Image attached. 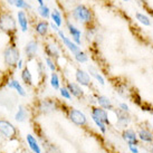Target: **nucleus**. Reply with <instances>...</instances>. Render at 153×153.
<instances>
[{
	"mask_svg": "<svg viewBox=\"0 0 153 153\" xmlns=\"http://www.w3.org/2000/svg\"><path fill=\"white\" fill-rule=\"evenodd\" d=\"M73 18L82 25H89L93 22V13L85 4H78L72 11Z\"/></svg>",
	"mask_w": 153,
	"mask_h": 153,
	"instance_id": "f257e3e1",
	"label": "nucleus"
},
{
	"mask_svg": "<svg viewBox=\"0 0 153 153\" xmlns=\"http://www.w3.org/2000/svg\"><path fill=\"white\" fill-rule=\"evenodd\" d=\"M20 59V53L15 45L8 46L4 51V64L9 67H17L18 60Z\"/></svg>",
	"mask_w": 153,
	"mask_h": 153,
	"instance_id": "f03ea898",
	"label": "nucleus"
},
{
	"mask_svg": "<svg viewBox=\"0 0 153 153\" xmlns=\"http://www.w3.org/2000/svg\"><path fill=\"white\" fill-rule=\"evenodd\" d=\"M0 29L9 35L16 33V30H17L16 20L9 13H0Z\"/></svg>",
	"mask_w": 153,
	"mask_h": 153,
	"instance_id": "7ed1b4c3",
	"label": "nucleus"
},
{
	"mask_svg": "<svg viewBox=\"0 0 153 153\" xmlns=\"http://www.w3.org/2000/svg\"><path fill=\"white\" fill-rule=\"evenodd\" d=\"M17 128L11 122H9L7 120L0 119V135H2V137L4 139L13 140L17 137Z\"/></svg>",
	"mask_w": 153,
	"mask_h": 153,
	"instance_id": "20e7f679",
	"label": "nucleus"
},
{
	"mask_svg": "<svg viewBox=\"0 0 153 153\" xmlns=\"http://www.w3.org/2000/svg\"><path fill=\"white\" fill-rule=\"evenodd\" d=\"M67 116L69 121L77 126H86L87 125V117L82 111L72 107V108L68 110Z\"/></svg>",
	"mask_w": 153,
	"mask_h": 153,
	"instance_id": "39448f33",
	"label": "nucleus"
},
{
	"mask_svg": "<svg viewBox=\"0 0 153 153\" xmlns=\"http://www.w3.org/2000/svg\"><path fill=\"white\" fill-rule=\"evenodd\" d=\"M57 108H58V103L56 102L55 100H51V98L40 100L37 104V110L42 114H51L53 112L57 111Z\"/></svg>",
	"mask_w": 153,
	"mask_h": 153,
	"instance_id": "423d86ee",
	"label": "nucleus"
},
{
	"mask_svg": "<svg viewBox=\"0 0 153 153\" xmlns=\"http://www.w3.org/2000/svg\"><path fill=\"white\" fill-rule=\"evenodd\" d=\"M114 113L116 114V125L119 128H126V126H128V124L131 122V115H130V113L121 111L120 108L114 110Z\"/></svg>",
	"mask_w": 153,
	"mask_h": 153,
	"instance_id": "0eeeda50",
	"label": "nucleus"
},
{
	"mask_svg": "<svg viewBox=\"0 0 153 153\" xmlns=\"http://www.w3.org/2000/svg\"><path fill=\"white\" fill-rule=\"evenodd\" d=\"M75 78L78 85L85 86V87H89L92 85V78L89 76L88 73H86L85 71H83L81 68H77L76 73H75Z\"/></svg>",
	"mask_w": 153,
	"mask_h": 153,
	"instance_id": "6e6552de",
	"label": "nucleus"
},
{
	"mask_svg": "<svg viewBox=\"0 0 153 153\" xmlns=\"http://www.w3.org/2000/svg\"><path fill=\"white\" fill-rule=\"evenodd\" d=\"M91 116L96 117L97 120L102 121L103 123H105L106 125L110 124V119H108V114H107V111L102 108L100 106H93L91 110Z\"/></svg>",
	"mask_w": 153,
	"mask_h": 153,
	"instance_id": "1a4fd4ad",
	"label": "nucleus"
},
{
	"mask_svg": "<svg viewBox=\"0 0 153 153\" xmlns=\"http://www.w3.org/2000/svg\"><path fill=\"white\" fill-rule=\"evenodd\" d=\"M57 34H58V36H59V38L62 39V42L64 43V45L67 47V49L72 53L73 55H75L77 51H81V46L76 45V44L73 42L72 39H69L68 37H66V36H65V34L60 29L57 31Z\"/></svg>",
	"mask_w": 153,
	"mask_h": 153,
	"instance_id": "9d476101",
	"label": "nucleus"
},
{
	"mask_svg": "<svg viewBox=\"0 0 153 153\" xmlns=\"http://www.w3.org/2000/svg\"><path fill=\"white\" fill-rule=\"evenodd\" d=\"M122 139H123L128 145H137L139 144V137L134 130L132 128H124L122 131Z\"/></svg>",
	"mask_w": 153,
	"mask_h": 153,
	"instance_id": "9b49d317",
	"label": "nucleus"
},
{
	"mask_svg": "<svg viewBox=\"0 0 153 153\" xmlns=\"http://www.w3.org/2000/svg\"><path fill=\"white\" fill-rule=\"evenodd\" d=\"M115 89L122 98H125V100H128V98L132 97V94H133V91L130 88V86L128 85V83L125 82H120L117 83V85H115Z\"/></svg>",
	"mask_w": 153,
	"mask_h": 153,
	"instance_id": "f8f14e48",
	"label": "nucleus"
},
{
	"mask_svg": "<svg viewBox=\"0 0 153 153\" xmlns=\"http://www.w3.org/2000/svg\"><path fill=\"white\" fill-rule=\"evenodd\" d=\"M66 87H67V89L69 91L71 95H72V96H75L76 98H79V100H81V98H83L84 97V95H85V93H84L83 88L81 87V85H78L77 83H74V82H67Z\"/></svg>",
	"mask_w": 153,
	"mask_h": 153,
	"instance_id": "ddd939ff",
	"label": "nucleus"
},
{
	"mask_svg": "<svg viewBox=\"0 0 153 153\" xmlns=\"http://www.w3.org/2000/svg\"><path fill=\"white\" fill-rule=\"evenodd\" d=\"M66 26H67V29H68V31H69V34H71V36H72L73 42L76 44V45H78V46H81V44H82L81 30L78 29V28H76V27L73 25L71 22H66Z\"/></svg>",
	"mask_w": 153,
	"mask_h": 153,
	"instance_id": "4468645a",
	"label": "nucleus"
},
{
	"mask_svg": "<svg viewBox=\"0 0 153 153\" xmlns=\"http://www.w3.org/2000/svg\"><path fill=\"white\" fill-rule=\"evenodd\" d=\"M37 51H38V43L36 40H30L26 44L25 46V54L26 57L28 59H33L36 57V54H37Z\"/></svg>",
	"mask_w": 153,
	"mask_h": 153,
	"instance_id": "2eb2a0df",
	"label": "nucleus"
},
{
	"mask_svg": "<svg viewBox=\"0 0 153 153\" xmlns=\"http://www.w3.org/2000/svg\"><path fill=\"white\" fill-rule=\"evenodd\" d=\"M96 104H98V106L104 108L106 111H113L114 110V105L111 102V100L105 95H96Z\"/></svg>",
	"mask_w": 153,
	"mask_h": 153,
	"instance_id": "dca6fc26",
	"label": "nucleus"
},
{
	"mask_svg": "<svg viewBox=\"0 0 153 153\" xmlns=\"http://www.w3.org/2000/svg\"><path fill=\"white\" fill-rule=\"evenodd\" d=\"M26 142H27V144H28V146H29V149L34 153L43 152L42 146H40V144H39L38 140H37L33 134H27V136H26Z\"/></svg>",
	"mask_w": 153,
	"mask_h": 153,
	"instance_id": "f3484780",
	"label": "nucleus"
},
{
	"mask_svg": "<svg viewBox=\"0 0 153 153\" xmlns=\"http://www.w3.org/2000/svg\"><path fill=\"white\" fill-rule=\"evenodd\" d=\"M139 140L145 143H153V132L146 128H141L137 132Z\"/></svg>",
	"mask_w": 153,
	"mask_h": 153,
	"instance_id": "a211bd4d",
	"label": "nucleus"
},
{
	"mask_svg": "<svg viewBox=\"0 0 153 153\" xmlns=\"http://www.w3.org/2000/svg\"><path fill=\"white\" fill-rule=\"evenodd\" d=\"M45 53H46L47 57H49L51 59H57V58H59V55H60V51L58 49V47L57 45L55 44H46V46H45Z\"/></svg>",
	"mask_w": 153,
	"mask_h": 153,
	"instance_id": "6ab92c4d",
	"label": "nucleus"
},
{
	"mask_svg": "<svg viewBox=\"0 0 153 153\" xmlns=\"http://www.w3.org/2000/svg\"><path fill=\"white\" fill-rule=\"evenodd\" d=\"M7 87H8V88L15 89V91L17 92L18 95H20L22 97H25L26 94H27L25 88H24L22 85L20 84V82H18L17 79H9L8 83H7Z\"/></svg>",
	"mask_w": 153,
	"mask_h": 153,
	"instance_id": "aec40b11",
	"label": "nucleus"
},
{
	"mask_svg": "<svg viewBox=\"0 0 153 153\" xmlns=\"http://www.w3.org/2000/svg\"><path fill=\"white\" fill-rule=\"evenodd\" d=\"M17 19H18V24H19V27L22 31L26 33L28 30V18H27V15H26L22 10L18 11L17 15Z\"/></svg>",
	"mask_w": 153,
	"mask_h": 153,
	"instance_id": "412c9836",
	"label": "nucleus"
},
{
	"mask_svg": "<svg viewBox=\"0 0 153 153\" xmlns=\"http://www.w3.org/2000/svg\"><path fill=\"white\" fill-rule=\"evenodd\" d=\"M48 29H49V24L45 20H42V22H38L36 24V27H35V30L36 33L42 36V37H45L48 33Z\"/></svg>",
	"mask_w": 153,
	"mask_h": 153,
	"instance_id": "4be33fe9",
	"label": "nucleus"
},
{
	"mask_svg": "<svg viewBox=\"0 0 153 153\" xmlns=\"http://www.w3.org/2000/svg\"><path fill=\"white\" fill-rule=\"evenodd\" d=\"M27 117H28L27 110L22 105H19L18 111L16 112V114H15V120L17 122H19V123H22V122H25L26 120H27Z\"/></svg>",
	"mask_w": 153,
	"mask_h": 153,
	"instance_id": "5701e85b",
	"label": "nucleus"
},
{
	"mask_svg": "<svg viewBox=\"0 0 153 153\" xmlns=\"http://www.w3.org/2000/svg\"><path fill=\"white\" fill-rule=\"evenodd\" d=\"M22 79L27 86H33V75L30 73L29 68L25 67L22 69Z\"/></svg>",
	"mask_w": 153,
	"mask_h": 153,
	"instance_id": "b1692460",
	"label": "nucleus"
},
{
	"mask_svg": "<svg viewBox=\"0 0 153 153\" xmlns=\"http://www.w3.org/2000/svg\"><path fill=\"white\" fill-rule=\"evenodd\" d=\"M88 72H89V76H93L101 85H105V79H104V77L100 74V72L97 71V68L94 67V66H88Z\"/></svg>",
	"mask_w": 153,
	"mask_h": 153,
	"instance_id": "393cba45",
	"label": "nucleus"
},
{
	"mask_svg": "<svg viewBox=\"0 0 153 153\" xmlns=\"http://www.w3.org/2000/svg\"><path fill=\"white\" fill-rule=\"evenodd\" d=\"M51 20H53V22L55 24L58 28H59L60 26L63 25V19H62V15H60V13L58 11V9H54L53 11H51Z\"/></svg>",
	"mask_w": 153,
	"mask_h": 153,
	"instance_id": "a878e982",
	"label": "nucleus"
},
{
	"mask_svg": "<svg viewBox=\"0 0 153 153\" xmlns=\"http://www.w3.org/2000/svg\"><path fill=\"white\" fill-rule=\"evenodd\" d=\"M42 142H43L44 149H45V151H46L47 153H60L58 148L55 146L53 143H51V142H48V141H46V140H43Z\"/></svg>",
	"mask_w": 153,
	"mask_h": 153,
	"instance_id": "bb28decb",
	"label": "nucleus"
},
{
	"mask_svg": "<svg viewBox=\"0 0 153 153\" xmlns=\"http://www.w3.org/2000/svg\"><path fill=\"white\" fill-rule=\"evenodd\" d=\"M51 86L54 89L58 91L60 88V81H59V77H58V74L56 72L51 73Z\"/></svg>",
	"mask_w": 153,
	"mask_h": 153,
	"instance_id": "cd10ccee",
	"label": "nucleus"
},
{
	"mask_svg": "<svg viewBox=\"0 0 153 153\" xmlns=\"http://www.w3.org/2000/svg\"><path fill=\"white\" fill-rule=\"evenodd\" d=\"M37 11L38 13L44 18V19H48V18L51 17V9L47 7L46 4H43V6H39L38 8H37Z\"/></svg>",
	"mask_w": 153,
	"mask_h": 153,
	"instance_id": "c85d7f7f",
	"label": "nucleus"
},
{
	"mask_svg": "<svg viewBox=\"0 0 153 153\" xmlns=\"http://www.w3.org/2000/svg\"><path fill=\"white\" fill-rule=\"evenodd\" d=\"M74 57H75V59H76L78 63H81V64H84V63H87V62H88V56H87V54H86L85 51H77L76 54L74 55Z\"/></svg>",
	"mask_w": 153,
	"mask_h": 153,
	"instance_id": "c756f323",
	"label": "nucleus"
},
{
	"mask_svg": "<svg viewBox=\"0 0 153 153\" xmlns=\"http://www.w3.org/2000/svg\"><path fill=\"white\" fill-rule=\"evenodd\" d=\"M135 18L137 19V22H141L143 26H151V20L148 16H145L141 13H135Z\"/></svg>",
	"mask_w": 153,
	"mask_h": 153,
	"instance_id": "7c9ffc66",
	"label": "nucleus"
},
{
	"mask_svg": "<svg viewBox=\"0 0 153 153\" xmlns=\"http://www.w3.org/2000/svg\"><path fill=\"white\" fill-rule=\"evenodd\" d=\"M13 6L18 9H31V6L25 0H13Z\"/></svg>",
	"mask_w": 153,
	"mask_h": 153,
	"instance_id": "2f4dec72",
	"label": "nucleus"
},
{
	"mask_svg": "<svg viewBox=\"0 0 153 153\" xmlns=\"http://www.w3.org/2000/svg\"><path fill=\"white\" fill-rule=\"evenodd\" d=\"M92 120H93L94 123L96 124V126L98 128V130H100V131L102 132L103 134H105V133H106V131H107L106 124L103 123L102 121H100V120H97L96 117H93V116H92Z\"/></svg>",
	"mask_w": 153,
	"mask_h": 153,
	"instance_id": "473e14b6",
	"label": "nucleus"
},
{
	"mask_svg": "<svg viewBox=\"0 0 153 153\" xmlns=\"http://www.w3.org/2000/svg\"><path fill=\"white\" fill-rule=\"evenodd\" d=\"M45 63H46L47 67L49 68L51 71V73L56 72V69H57V66H56V62L54 59H51L49 57H46V59H45Z\"/></svg>",
	"mask_w": 153,
	"mask_h": 153,
	"instance_id": "72a5a7b5",
	"label": "nucleus"
},
{
	"mask_svg": "<svg viewBox=\"0 0 153 153\" xmlns=\"http://www.w3.org/2000/svg\"><path fill=\"white\" fill-rule=\"evenodd\" d=\"M58 91H59V93H60V95H62V97L63 98H65V100H72V95H71V93H69V91L67 89L66 86L60 87Z\"/></svg>",
	"mask_w": 153,
	"mask_h": 153,
	"instance_id": "f704fd0d",
	"label": "nucleus"
},
{
	"mask_svg": "<svg viewBox=\"0 0 153 153\" xmlns=\"http://www.w3.org/2000/svg\"><path fill=\"white\" fill-rule=\"evenodd\" d=\"M37 71H38L40 76L46 77V67H45V64H43V63L39 62L38 64H37Z\"/></svg>",
	"mask_w": 153,
	"mask_h": 153,
	"instance_id": "c9c22d12",
	"label": "nucleus"
},
{
	"mask_svg": "<svg viewBox=\"0 0 153 153\" xmlns=\"http://www.w3.org/2000/svg\"><path fill=\"white\" fill-rule=\"evenodd\" d=\"M119 108L121 111H124V112H128V113H130V108H128V104H125V103H120V104H119Z\"/></svg>",
	"mask_w": 153,
	"mask_h": 153,
	"instance_id": "e433bc0d",
	"label": "nucleus"
},
{
	"mask_svg": "<svg viewBox=\"0 0 153 153\" xmlns=\"http://www.w3.org/2000/svg\"><path fill=\"white\" fill-rule=\"evenodd\" d=\"M128 150L131 151V153H139L137 145H128Z\"/></svg>",
	"mask_w": 153,
	"mask_h": 153,
	"instance_id": "4c0bfd02",
	"label": "nucleus"
},
{
	"mask_svg": "<svg viewBox=\"0 0 153 153\" xmlns=\"http://www.w3.org/2000/svg\"><path fill=\"white\" fill-rule=\"evenodd\" d=\"M49 27H51V28L53 30H54V31H56V33H57V31L59 30V28H58V27H57V26H56L55 24H54V22H51V24H49Z\"/></svg>",
	"mask_w": 153,
	"mask_h": 153,
	"instance_id": "58836bf2",
	"label": "nucleus"
},
{
	"mask_svg": "<svg viewBox=\"0 0 153 153\" xmlns=\"http://www.w3.org/2000/svg\"><path fill=\"white\" fill-rule=\"evenodd\" d=\"M22 65H24V60L20 58V59L18 60V63H17V67L19 68V69H22Z\"/></svg>",
	"mask_w": 153,
	"mask_h": 153,
	"instance_id": "ea45409f",
	"label": "nucleus"
},
{
	"mask_svg": "<svg viewBox=\"0 0 153 153\" xmlns=\"http://www.w3.org/2000/svg\"><path fill=\"white\" fill-rule=\"evenodd\" d=\"M37 2L39 4V6H43V4H44V0H37Z\"/></svg>",
	"mask_w": 153,
	"mask_h": 153,
	"instance_id": "a19ab883",
	"label": "nucleus"
},
{
	"mask_svg": "<svg viewBox=\"0 0 153 153\" xmlns=\"http://www.w3.org/2000/svg\"><path fill=\"white\" fill-rule=\"evenodd\" d=\"M7 1H8L10 4H13V0H7Z\"/></svg>",
	"mask_w": 153,
	"mask_h": 153,
	"instance_id": "79ce46f5",
	"label": "nucleus"
},
{
	"mask_svg": "<svg viewBox=\"0 0 153 153\" xmlns=\"http://www.w3.org/2000/svg\"><path fill=\"white\" fill-rule=\"evenodd\" d=\"M123 1H130V0H123Z\"/></svg>",
	"mask_w": 153,
	"mask_h": 153,
	"instance_id": "37998d69",
	"label": "nucleus"
},
{
	"mask_svg": "<svg viewBox=\"0 0 153 153\" xmlns=\"http://www.w3.org/2000/svg\"><path fill=\"white\" fill-rule=\"evenodd\" d=\"M42 153H45V152H42Z\"/></svg>",
	"mask_w": 153,
	"mask_h": 153,
	"instance_id": "c03bdc74",
	"label": "nucleus"
},
{
	"mask_svg": "<svg viewBox=\"0 0 153 153\" xmlns=\"http://www.w3.org/2000/svg\"><path fill=\"white\" fill-rule=\"evenodd\" d=\"M46 1H48V0H46Z\"/></svg>",
	"mask_w": 153,
	"mask_h": 153,
	"instance_id": "a18cd8bd",
	"label": "nucleus"
}]
</instances>
